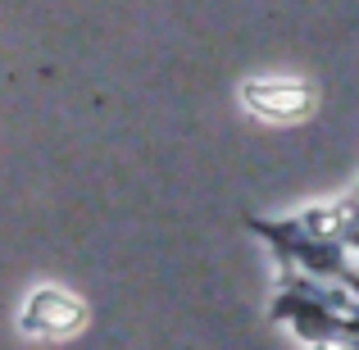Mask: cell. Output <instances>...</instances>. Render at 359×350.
Listing matches in <instances>:
<instances>
[{
    "label": "cell",
    "instance_id": "6da1fadb",
    "mask_svg": "<svg viewBox=\"0 0 359 350\" xmlns=\"http://www.w3.org/2000/svg\"><path fill=\"white\" fill-rule=\"evenodd\" d=\"M82 323V305L69 296V291H36L23 309V328L36 337H69L73 328Z\"/></svg>",
    "mask_w": 359,
    "mask_h": 350
},
{
    "label": "cell",
    "instance_id": "7a4b0ae2",
    "mask_svg": "<svg viewBox=\"0 0 359 350\" xmlns=\"http://www.w3.org/2000/svg\"><path fill=\"white\" fill-rule=\"evenodd\" d=\"M245 105H255L264 119H300L309 109V91L291 82H255L245 87Z\"/></svg>",
    "mask_w": 359,
    "mask_h": 350
},
{
    "label": "cell",
    "instance_id": "3957f363",
    "mask_svg": "<svg viewBox=\"0 0 359 350\" xmlns=\"http://www.w3.org/2000/svg\"><path fill=\"white\" fill-rule=\"evenodd\" d=\"M318 350H359V346H351V342H327V346H318Z\"/></svg>",
    "mask_w": 359,
    "mask_h": 350
}]
</instances>
